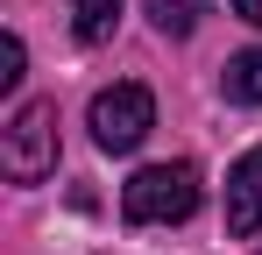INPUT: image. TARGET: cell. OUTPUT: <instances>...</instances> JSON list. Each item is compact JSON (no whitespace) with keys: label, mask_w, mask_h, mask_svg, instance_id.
<instances>
[{"label":"cell","mask_w":262,"mask_h":255,"mask_svg":"<svg viewBox=\"0 0 262 255\" xmlns=\"http://www.w3.org/2000/svg\"><path fill=\"white\" fill-rule=\"evenodd\" d=\"M199 206V163H149L128 177L121 192V213L135 227H163V220H191Z\"/></svg>","instance_id":"1"},{"label":"cell","mask_w":262,"mask_h":255,"mask_svg":"<svg viewBox=\"0 0 262 255\" xmlns=\"http://www.w3.org/2000/svg\"><path fill=\"white\" fill-rule=\"evenodd\" d=\"M0 170L14 184H43L57 170V99H29L14 107V121L0 135Z\"/></svg>","instance_id":"2"},{"label":"cell","mask_w":262,"mask_h":255,"mask_svg":"<svg viewBox=\"0 0 262 255\" xmlns=\"http://www.w3.org/2000/svg\"><path fill=\"white\" fill-rule=\"evenodd\" d=\"M149 128H156V99H149V85H106V92L92 99V142L114 149V156L142 149Z\"/></svg>","instance_id":"3"},{"label":"cell","mask_w":262,"mask_h":255,"mask_svg":"<svg viewBox=\"0 0 262 255\" xmlns=\"http://www.w3.org/2000/svg\"><path fill=\"white\" fill-rule=\"evenodd\" d=\"M227 234H262V142L227 170Z\"/></svg>","instance_id":"4"},{"label":"cell","mask_w":262,"mask_h":255,"mask_svg":"<svg viewBox=\"0 0 262 255\" xmlns=\"http://www.w3.org/2000/svg\"><path fill=\"white\" fill-rule=\"evenodd\" d=\"M227 99L262 107V42H255V50H241V57H227Z\"/></svg>","instance_id":"5"},{"label":"cell","mask_w":262,"mask_h":255,"mask_svg":"<svg viewBox=\"0 0 262 255\" xmlns=\"http://www.w3.org/2000/svg\"><path fill=\"white\" fill-rule=\"evenodd\" d=\"M114 22H121V0H71V29H78V42H106Z\"/></svg>","instance_id":"6"},{"label":"cell","mask_w":262,"mask_h":255,"mask_svg":"<svg viewBox=\"0 0 262 255\" xmlns=\"http://www.w3.org/2000/svg\"><path fill=\"white\" fill-rule=\"evenodd\" d=\"M199 14H206V0H149V22H156L163 36H191Z\"/></svg>","instance_id":"7"},{"label":"cell","mask_w":262,"mask_h":255,"mask_svg":"<svg viewBox=\"0 0 262 255\" xmlns=\"http://www.w3.org/2000/svg\"><path fill=\"white\" fill-rule=\"evenodd\" d=\"M21 64H29V50H21V36H7V42H0V92L21 85Z\"/></svg>","instance_id":"8"},{"label":"cell","mask_w":262,"mask_h":255,"mask_svg":"<svg viewBox=\"0 0 262 255\" xmlns=\"http://www.w3.org/2000/svg\"><path fill=\"white\" fill-rule=\"evenodd\" d=\"M234 14H241V22H255V29H262V0H234Z\"/></svg>","instance_id":"9"}]
</instances>
